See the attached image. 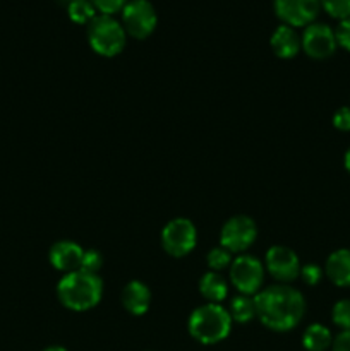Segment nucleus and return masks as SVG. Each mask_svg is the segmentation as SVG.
I'll use <instances>...</instances> for the list:
<instances>
[{
	"mask_svg": "<svg viewBox=\"0 0 350 351\" xmlns=\"http://www.w3.org/2000/svg\"><path fill=\"white\" fill-rule=\"evenodd\" d=\"M256 317L261 324L275 332L292 331L305 314L304 295L285 283L271 285L254 295Z\"/></svg>",
	"mask_w": 350,
	"mask_h": 351,
	"instance_id": "1",
	"label": "nucleus"
},
{
	"mask_svg": "<svg viewBox=\"0 0 350 351\" xmlns=\"http://www.w3.org/2000/svg\"><path fill=\"white\" fill-rule=\"evenodd\" d=\"M57 297L69 311H89L102 300L103 281L98 274L88 273V271H71V273H65L58 281Z\"/></svg>",
	"mask_w": 350,
	"mask_h": 351,
	"instance_id": "2",
	"label": "nucleus"
},
{
	"mask_svg": "<svg viewBox=\"0 0 350 351\" xmlns=\"http://www.w3.org/2000/svg\"><path fill=\"white\" fill-rule=\"evenodd\" d=\"M232 317L229 314V308L222 304H208L199 305L189 315L187 329L189 335L198 343L206 346L216 345L223 341L232 331Z\"/></svg>",
	"mask_w": 350,
	"mask_h": 351,
	"instance_id": "3",
	"label": "nucleus"
},
{
	"mask_svg": "<svg viewBox=\"0 0 350 351\" xmlns=\"http://www.w3.org/2000/svg\"><path fill=\"white\" fill-rule=\"evenodd\" d=\"M86 36L93 51L102 57H117L127 43V33L119 19L106 14H96L86 24Z\"/></svg>",
	"mask_w": 350,
	"mask_h": 351,
	"instance_id": "4",
	"label": "nucleus"
},
{
	"mask_svg": "<svg viewBox=\"0 0 350 351\" xmlns=\"http://www.w3.org/2000/svg\"><path fill=\"white\" fill-rule=\"evenodd\" d=\"M120 24L126 29L127 36L146 40L156 29V9L150 0H129L120 10Z\"/></svg>",
	"mask_w": 350,
	"mask_h": 351,
	"instance_id": "5",
	"label": "nucleus"
},
{
	"mask_svg": "<svg viewBox=\"0 0 350 351\" xmlns=\"http://www.w3.org/2000/svg\"><path fill=\"white\" fill-rule=\"evenodd\" d=\"M229 269L230 283L240 295L253 297L263 290L264 271L266 269L257 257L249 256V254H240L232 261Z\"/></svg>",
	"mask_w": 350,
	"mask_h": 351,
	"instance_id": "6",
	"label": "nucleus"
},
{
	"mask_svg": "<svg viewBox=\"0 0 350 351\" xmlns=\"http://www.w3.org/2000/svg\"><path fill=\"white\" fill-rule=\"evenodd\" d=\"M198 243V230L187 218H174L161 230V247L168 256L180 259L191 254Z\"/></svg>",
	"mask_w": 350,
	"mask_h": 351,
	"instance_id": "7",
	"label": "nucleus"
},
{
	"mask_svg": "<svg viewBox=\"0 0 350 351\" xmlns=\"http://www.w3.org/2000/svg\"><path fill=\"white\" fill-rule=\"evenodd\" d=\"M257 225L250 216L237 215L226 219L220 230V245L232 254H242L256 242Z\"/></svg>",
	"mask_w": 350,
	"mask_h": 351,
	"instance_id": "8",
	"label": "nucleus"
},
{
	"mask_svg": "<svg viewBox=\"0 0 350 351\" xmlns=\"http://www.w3.org/2000/svg\"><path fill=\"white\" fill-rule=\"evenodd\" d=\"M301 261L295 250L287 245H273L264 256V269L280 283H290L301 274Z\"/></svg>",
	"mask_w": 350,
	"mask_h": 351,
	"instance_id": "9",
	"label": "nucleus"
},
{
	"mask_svg": "<svg viewBox=\"0 0 350 351\" xmlns=\"http://www.w3.org/2000/svg\"><path fill=\"white\" fill-rule=\"evenodd\" d=\"M273 9L281 24L305 27L318 17L321 0H273Z\"/></svg>",
	"mask_w": 350,
	"mask_h": 351,
	"instance_id": "10",
	"label": "nucleus"
},
{
	"mask_svg": "<svg viewBox=\"0 0 350 351\" xmlns=\"http://www.w3.org/2000/svg\"><path fill=\"white\" fill-rule=\"evenodd\" d=\"M302 50L305 55L314 60H325L329 58L336 51V38L335 31L325 23H312L304 27V33L301 36Z\"/></svg>",
	"mask_w": 350,
	"mask_h": 351,
	"instance_id": "11",
	"label": "nucleus"
},
{
	"mask_svg": "<svg viewBox=\"0 0 350 351\" xmlns=\"http://www.w3.org/2000/svg\"><path fill=\"white\" fill-rule=\"evenodd\" d=\"M82 254H84V249L78 242L60 240V242H55L51 245L50 252H48V259H50V264L57 271L71 273V271H75L81 267Z\"/></svg>",
	"mask_w": 350,
	"mask_h": 351,
	"instance_id": "12",
	"label": "nucleus"
},
{
	"mask_svg": "<svg viewBox=\"0 0 350 351\" xmlns=\"http://www.w3.org/2000/svg\"><path fill=\"white\" fill-rule=\"evenodd\" d=\"M120 302L130 315H144L150 311L151 290L143 281L132 280L120 291Z\"/></svg>",
	"mask_w": 350,
	"mask_h": 351,
	"instance_id": "13",
	"label": "nucleus"
},
{
	"mask_svg": "<svg viewBox=\"0 0 350 351\" xmlns=\"http://www.w3.org/2000/svg\"><path fill=\"white\" fill-rule=\"evenodd\" d=\"M271 50L275 51L278 58H283V60H288V58H294L299 51L302 50L301 36L295 31V27L287 26V24H280L277 29L271 33L270 38Z\"/></svg>",
	"mask_w": 350,
	"mask_h": 351,
	"instance_id": "14",
	"label": "nucleus"
},
{
	"mask_svg": "<svg viewBox=\"0 0 350 351\" xmlns=\"http://www.w3.org/2000/svg\"><path fill=\"white\" fill-rule=\"evenodd\" d=\"M325 273L336 287H350V249H338L329 254L326 259Z\"/></svg>",
	"mask_w": 350,
	"mask_h": 351,
	"instance_id": "15",
	"label": "nucleus"
},
{
	"mask_svg": "<svg viewBox=\"0 0 350 351\" xmlns=\"http://www.w3.org/2000/svg\"><path fill=\"white\" fill-rule=\"evenodd\" d=\"M199 293L208 304H222L229 297V283L215 271H208L199 280Z\"/></svg>",
	"mask_w": 350,
	"mask_h": 351,
	"instance_id": "16",
	"label": "nucleus"
},
{
	"mask_svg": "<svg viewBox=\"0 0 350 351\" xmlns=\"http://www.w3.org/2000/svg\"><path fill=\"white\" fill-rule=\"evenodd\" d=\"M331 343V331L323 324H311L302 335V346L307 351H326Z\"/></svg>",
	"mask_w": 350,
	"mask_h": 351,
	"instance_id": "17",
	"label": "nucleus"
},
{
	"mask_svg": "<svg viewBox=\"0 0 350 351\" xmlns=\"http://www.w3.org/2000/svg\"><path fill=\"white\" fill-rule=\"evenodd\" d=\"M229 314L232 321L239 322V324H246V322L253 321L256 317V302H254V297L240 293L233 297L230 300Z\"/></svg>",
	"mask_w": 350,
	"mask_h": 351,
	"instance_id": "18",
	"label": "nucleus"
},
{
	"mask_svg": "<svg viewBox=\"0 0 350 351\" xmlns=\"http://www.w3.org/2000/svg\"><path fill=\"white\" fill-rule=\"evenodd\" d=\"M65 10H67L69 19L75 24H88L98 14L91 0H74L65 7Z\"/></svg>",
	"mask_w": 350,
	"mask_h": 351,
	"instance_id": "19",
	"label": "nucleus"
},
{
	"mask_svg": "<svg viewBox=\"0 0 350 351\" xmlns=\"http://www.w3.org/2000/svg\"><path fill=\"white\" fill-rule=\"evenodd\" d=\"M232 261V252H229V250L222 245L213 247L208 252V256H206V263H208L209 271H215V273H220V271L230 267Z\"/></svg>",
	"mask_w": 350,
	"mask_h": 351,
	"instance_id": "20",
	"label": "nucleus"
},
{
	"mask_svg": "<svg viewBox=\"0 0 350 351\" xmlns=\"http://www.w3.org/2000/svg\"><path fill=\"white\" fill-rule=\"evenodd\" d=\"M331 319L333 324L338 326L342 331H350V298H343L333 305Z\"/></svg>",
	"mask_w": 350,
	"mask_h": 351,
	"instance_id": "21",
	"label": "nucleus"
},
{
	"mask_svg": "<svg viewBox=\"0 0 350 351\" xmlns=\"http://www.w3.org/2000/svg\"><path fill=\"white\" fill-rule=\"evenodd\" d=\"M321 7L338 21L350 17V0H321Z\"/></svg>",
	"mask_w": 350,
	"mask_h": 351,
	"instance_id": "22",
	"label": "nucleus"
},
{
	"mask_svg": "<svg viewBox=\"0 0 350 351\" xmlns=\"http://www.w3.org/2000/svg\"><path fill=\"white\" fill-rule=\"evenodd\" d=\"M103 267V256L95 249H88L84 250L82 254V261H81V267L79 269L88 271V273L98 274V271Z\"/></svg>",
	"mask_w": 350,
	"mask_h": 351,
	"instance_id": "23",
	"label": "nucleus"
},
{
	"mask_svg": "<svg viewBox=\"0 0 350 351\" xmlns=\"http://www.w3.org/2000/svg\"><path fill=\"white\" fill-rule=\"evenodd\" d=\"M95 5L96 12L106 14V16H113V14L120 12L129 0H91Z\"/></svg>",
	"mask_w": 350,
	"mask_h": 351,
	"instance_id": "24",
	"label": "nucleus"
},
{
	"mask_svg": "<svg viewBox=\"0 0 350 351\" xmlns=\"http://www.w3.org/2000/svg\"><path fill=\"white\" fill-rule=\"evenodd\" d=\"M333 31H335L336 45L342 47L343 50L350 51V17L340 21L338 26H336Z\"/></svg>",
	"mask_w": 350,
	"mask_h": 351,
	"instance_id": "25",
	"label": "nucleus"
},
{
	"mask_svg": "<svg viewBox=\"0 0 350 351\" xmlns=\"http://www.w3.org/2000/svg\"><path fill=\"white\" fill-rule=\"evenodd\" d=\"M301 280L304 281L305 285H309V287H316V285L321 281L323 278V269L319 266H316V264H305V266L301 267Z\"/></svg>",
	"mask_w": 350,
	"mask_h": 351,
	"instance_id": "26",
	"label": "nucleus"
},
{
	"mask_svg": "<svg viewBox=\"0 0 350 351\" xmlns=\"http://www.w3.org/2000/svg\"><path fill=\"white\" fill-rule=\"evenodd\" d=\"M333 125L342 132H350V106H342L333 115Z\"/></svg>",
	"mask_w": 350,
	"mask_h": 351,
	"instance_id": "27",
	"label": "nucleus"
},
{
	"mask_svg": "<svg viewBox=\"0 0 350 351\" xmlns=\"http://www.w3.org/2000/svg\"><path fill=\"white\" fill-rule=\"evenodd\" d=\"M333 351H350V331H342L333 338Z\"/></svg>",
	"mask_w": 350,
	"mask_h": 351,
	"instance_id": "28",
	"label": "nucleus"
},
{
	"mask_svg": "<svg viewBox=\"0 0 350 351\" xmlns=\"http://www.w3.org/2000/svg\"><path fill=\"white\" fill-rule=\"evenodd\" d=\"M343 165H345L347 171H349V173H350V147H349V149H347L345 158H343Z\"/></svg>",
	"mask_w": 350,
	"mask_h": 351,
	"instance_id": "29",
	"label": "nucleus"
},
{
	"mask_svg": "<svg viewBox=\"0 0 350 351\" xmlns=\"http://www.w3.org/2000/svg\"><path fill=\"white\" fill-rule=\"evenodd\" d=\"M43 351H67L64 348V346H48V348H45Z\"/></svg>",
	"mask_w": 350,
	"mask_h": 351,
	"instance_id": "30",
	"label": "nucleus"
},
{
	"mask_svg": "<svg viewBox=\"0 0 350 351\" xmlns=\"http://www.w3.org/2000/svg\"><path fill=\"white\" fill-rule=\"evenodd\" d=\"M57 2H58V3H60V5L67 7V5H69V3H72V2H74V0H57Z\"/></svg>",
	"mask_w": 350,
	"mask_h": 351,
	"instance_id": "31",
	"label": "nucleus"
}]
</instances>
